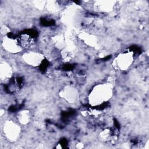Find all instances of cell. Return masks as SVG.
I'll return each instance as SVG.
<instances>
[{"mask_svg": "<svg viewBox=\"0 0 149 149\" xmlns=\"http://www.w3.org/2000/svg\"><path fill=\"white\" fill-rule=\"evenodd\" d=\"M112 89L107 84H101L95 87L90 95L91 103L98 105L110 98Z\"/></svg>", "mask_w": 149, "mask_h": 149, "instance_id": "1", "label": "cell"}, {"mask_svg": "<svg viewBox=\"0 0 149 149\" xmlns=\"http://www.w3.org/2000/svg\"><path fill=\"white\" fill-rule=\"evenodd\" d=\"M133 54L132 52H125L118 55L115 61L117 68L122 70L127 69L133 62Z\"/></svg>", "mask_w": 149, "mask_h": 149, "instance_id": "2", "label": "cell"}, {"mask_svg": "<svg viewBox=\"0 0 149 149\" xmlns=\"http://www.w3.org/2000/svg\"><path fill=\"white\" fill-rule=\"evenodd\" d=\"M4 133L6 136L12 141L15 140L20 134V127L12 122H8L4 126Z\"/></svg>", "mask_w": 149, "mask_h": 149, "instance_id": "3", "label": "cell"}, {"mask_svg": "<svg viewBox=\"0 0 149 149\" xmlns=\"http://www.w3.org/2000/svg\"><path fill=\"white\" fill-rule=\"evenodd\" d=\"M23 58L27 64L36 66H39L43 60V56L40 53L31 51L26 53L23 55Z\"/></svg>", "mask_w": 149, "mask_h": 149, "instance_id": "4", "label": "cell"}, {"mask_svg": "<svg viewBox=\"0 0 149 149\" xmlns=\"http://www.w3.org/2000/svg\"><path fill=\"white\" fill-rule=\"evenodd\" d=\"M2 45L5 50L12 53H16L22 50V47L18 41L12 38L5 37L2 42Z\"/></svg>", "mask_w": 149, "mask_h": 149, "instance_id": "5", "label": "cell"}, {"mask_svg": "<svg viewBox=\"0 0 149 149\" xmlns=\"http://www.w3.org/2000/svg\"><path fill=\"white\" fill-rule=\"evenodd\" d=\"M12 70L10 65L6 62L1 64V80L8 81L12 76Z\"/></svg>", "mask_w": 149, "mask_h": 149, "instance_id": "6", "label": "cell"}, {"mask_svg": "<svg viewBox=\"0 0 149 149\" xmlns=\"http://www.w3.org/2000/svg\"><path fill=\"white\" fill-rule=\"evenodd\" d=\"M29 118H30V115L28 111H23V112L20 113L19 119L22 123L25 124L29 122Z\"/></svg>", "mask_w": 149, "mask_h": 149, "instance_id": "7", "label": "cell"}]
</instances>
